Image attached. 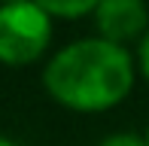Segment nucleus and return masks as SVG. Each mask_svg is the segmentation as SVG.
Segmentation results:
<instances>
[{
    "label": "nucleus",
    "mask_w": 149,
    "mask_h": 146,
    "mask_svg": "<svg viewBox=\"0 0 149 146\" xmlns=\"http://www.w3.org/2000/svg\"><path fill=\"white\" fill-rule=\"evenodd\" d=\"M100 146H146V137H137V134H131V131H122V134L104 137Z\"/></svg>",
    "instance_id": "nucleus-5"
},
{
    "label": "nucleus",
    "mask_w": 149,
    "mask_h": 146,
    "mask_svg": "<svg viewBox=\"0 0 149 146\" xmlns=\"http://www.w3.org/2000/svg\"><path fill=\"white\" fill-rule=\"evenodd\" d=\"M0 146H15L12 140H6V137H0Z\"/></svg>",
    "instance_id": "nucleus-8"
},
{
    "label": "nucleus",
    "mask_w": 149,
    "mask_h": 146,
    "mask_svg": "<svg viewBox=\"0 0 149 146\" xmlns=\"http://www.w3.org/2000/svg\"><path fill=\"white\" fill-rule=\"evenodd\" d=\"M137 61H140V70H143V76L149 79V31L143 34V40H140V49H137Z\"/></svg>",
    "instance_id": "nucleus-6"
},
{
    "label": "nucleus",
    "mask_w": 149,
    "mask_h": 146,
    "mask_svg": "<svg viewBox=\"0 0 149 146\" xmlns=\"http://www.w3.org/2000/svg\"><path fill=\"white\" fill-rule=\"evenodd\" d=\"M94 22L104 40L110 43H128V40H143L149 31V9L143 0H100L94 9Z\"/></svg>",
    "instance_id": "nucleus-3"
},
{
    "label": "nucleus",
    "mask_w": 149,
    "mask_h": 146,
    "mask_svg": "<svg viewBox=\"0 0 149 146\" xmlns=\"http://www.w3.org/2000/svg\"><path fill=\"white\" fill-rule=\"evenodd\" d=\"M12 3H28V0H0V6H12Z\"/></svg>",
    "instance_id": "nucleus-7"
},
{
    "label": "nucleus",
    "mask_w": 149,
    "mask_h": 146,
    "mask_svg": "<svg viewBox=\"0 0 149 146\" xmlns=\"http://www.w3.org/2000/svg\"><path fill=\"white\" fill-rule=\"evenodd\" d=\"M146 146H149V128H146Z\"/></svg>",
    "instance_id": "nucleus-9"
},
{
    "label": "nucleus",
    "mask_w": 149,
    "mask_h": 146,
    "mask_svg": "<svg viewBox=\"0 0 149 146\" xmlns=\"http://www.w3.org/2000/svg\"><path fill=\"white\" fill-rule=\"evenodd\" d=\"M52 40V18L33 0L0 6V61L22 67L33 64Z\"/></svg>",
    "instance_id": "nucleus-2"
},
{
    "label": "nucleus",
    "mask_w": 149,
    "mask_h": 146,
    "mask_svg": "<svg viewBox=\"0 0 149 146\" xmlns=\"http://www.w3.org/2000/svg\"><path fill=\"white\" fill-rule=\"evenodd\" d=\"M37 6H43L49 15L58 18H79L85 12H94L100 6V0H33Z\"/></svg>",
    "instance_id": "nucleus-4"
},
{
    "label": "nucleus",
    "mask_w": 149,
    "mask_h": 146,
    "mask_svg": "<svg viewBox=\"0 0 149 146\" xmlns=\"http://www.w3.org/2000/svg\"><path fill=\"white\" fill-rule=\"evenodd\" d=\"M43 85L58 104L79 113L110 110L134 85V61L125 46L88 37L64 46L43 70Z\"/></svg>",
    "instance_id": "nucleus-1"
}]
</instances>
